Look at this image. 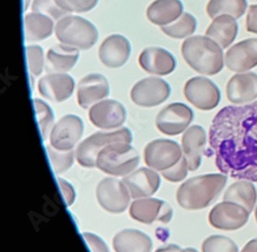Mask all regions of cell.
I'll return each instance as SVG.
<instances>
[{
    "label": "cell",
    "mask_w": 257,
    "mask_h": 252,
    "mask_svg": "<svg viewBox=\"0 0 257 252\" xmlns=\"http://www.w3.org/2000/svg\"><path fill=\"white\" fill-rule=\"evenodd\" d=\"M32 12L44 14L53 20H61L68 16V13L62 10L56 3V0H34L32 4Z\"/></svg>",
    "instance_id": "cell-35"
},
{
    "label": "cell",
    "mask_w": 257,
    "mask_h": 252,
    "mask_svg": "<svg viewBox=\"0 0 257 252\" xmlns=\"http://www.w3.org/2000/svg\"><path fill=\"white\" fill-rule=\"evenodd\" d=\"M29 4H30V0H25V6H24V10L26 11L27 10V8H28V6H29Z\"/></svg>",
    "instance_id": "cell-44"
},
{
    "label": "cell",
    "mask_w": 257,
    "mask_h": 252,
    "mask_svg": "<svg viewBox=\"0 0 257 252\" xmlns=\"http://www.w3.org/2000/svg\"><path fill=\"white\" fill-rule=\"evenodd\" d=\"M209 144L222 174L257 182V101L218 111L210 127Z\"/></svg>",
    "instance_id": "cell-1"
},
{
    "label": "cell",
    "mask_w": 257,
    "mask_h": 252,
    "mask_svg": "<svg viewBox=\"0 0 257 252\" xmlns=\"http://www.w3.org/2000/svg\"><path fill=\"white\" fill-rule=\"evenodd\" d=\"M89 117L95 127L102 130H111L120 127L125 121L126 111L118 101L102 100L91 107Z\"/></svg>",
    "instance_id": "cell-15"
},
{
    "label": "cell",
    "mask_w": 257,
    "mask_h": 252,
    "mask_svg": "<svg viewBox=\"0 0 257 252\" xmlns=\"http://www.w3.org/2000/svg\"><path fill=\"white\" fill-rule=\"evenodd\" d=\"M172 208L163 200L156 198L136 199L130 207V215L133 219L151 224L155 221L169 222L172 218Z\"/></svg>",
    "instance_id": "cell-14"
},
{
    "label": "cell",
    "mask_w": 257,
    "mask_h": 252,
    "mask_svg": "<svg viewBox=\"0 0 257 252\" xmlns=\"http://www.w3.org/2000/svg\"><path fill=\"white\" fill-rule=\"evenodd\" d=\"M226 67L233 72H246L257 66V38H248L232 46L225 54Z\"/></svg>",
    "instance_id": "cell-16"
},
{
    "label": "cell",
    "mask_w": 257,
    "mask_h": 252,
    "mask_svg": "<svg viewBox=\"0 0 257 252\" xmlns=\"http://www.w3.org/2000/svg\"><path fill=\"white\" fill-rule=\"evenodd\" d=\"M246 28L248 32L257 34V5H253L249 9L246 19Z\"/></svg>",
    "instance_id": "cell-41"
},
{
    "label": "cell",
    "mask_w": 257,
    "mask_h": 252,
    "mask_svg": "<svg viewBox=\"0 0 257 252\" xmlns=\"http://www.w3.org/2000/svg\"><path fill=\"white\" fill-rule=\"evenodd\" d=\"M133 135L127 128H121L114 132H98L85 138L78 144L75 156L78 164L84 168L96 167L97 157L100 152L112 143H131Z\"/></svg>",
    "instance_id": "cell-6"
},
{
    "label": "cell",
    "mask_w": 257,
    "mask_h": 252,
    "mask_svg": "<svg viewBox=\"0 0 257 252\" xmlns=\"http://www.w3.org/2000/svg\"><path fill=\"white\" fill-rule=\"evenodd\" d=\"M139 155L130 143H112L103 149L97 157L96 167L112 176H126L139 165Z\"/></svg>",
    "instance_id": "cell-5"
},
{
    "label": "cell",
    "mask_w": 257,
    "mask_h": 252,
    "mask_svg": "<svg viewBox=\"0 0 257 252\" xmlns=\"http://www.w3.org/2000/svg\"><path fill=\"white\" fill-rule=\"evenodd\" d=\"M202 252H239V248L230 238L214 235L203 242Z\"/></svg>",
    "instance_id": "cell-34"
},
{
    "label": "cell",
    "mask_w": 257,
    "mask_h": 252,
    "mask_svg": "<svg viewBox=\"0 0 257 252\" xmlns=\"http://www.w3.org/2000/svg\"><path fill=\"white\" fill-rule=\"evenodd\" d=\"M83 133V121L74 114H67L59 119L50 133V142L59 151H72Z\"/></svg>",
    "instance_id": "cell-13"
},
{
    "label": "cell",
    "mask_w": 257,
    "mask_h": 252,
    "mask_svg": "<svg viewBox=\"0 0 257 252\" xmlns=\"http://www.w3.org/2000/svg\"><path fill=\"white\" fill-rule=\"evenodd\" d=\"M74 86V79L68 74L49 73L39 79L38 91L44 98L61 103L71 97Z\"/></svg>",
    "instance_id": "cell-20"
},
{
    "label": "cell",
    "mask_w": 257,
    "mask_h": 252,
    "mask_svg": "<svg viewBox=\"0 0 257 252\" xmlns=\"http://www.w3.org/2000/svg\"><path fill=\"white\" fill-rule=\"evenodd\" d=\"M122 182L133 199L148 198L155 195L161 185V177L154 169L140 168L124 176Z\"/></svg>",
    "instance_id": "cell-19"
},
{
    "label": "cell",
    "mask_w": 257,
    "mask_h": 252,
    "mask_svg": "<svg viewBox=\"0 0 257 252\" xmlns=\"http://www.w3.org/2000/svg\"><path fill=\"white\" fill-rule=\"evenodd\" d=\"M206 140V132L201 125H191L184 132L181 139V149L189 171H196L201 166Z\"/></svg>",
    "instance_id": "cell-22"
},
{
    "label": "cell",
    "mask_w": 257,
    "mask_h": 252,
    "mask_svg": "<svg viewBox=\"0 0 257 252\" xmlns=\"http://www.w3.org/2000/svg\"><path fill=\"white\" fill-rule=\"evenodd\" d=\"M99 0H56L57 5L67 13H87L92 11Z\"/></svg>",
    "instance_id": "cell-37"
},
{
    "label": "cell",
    "mask_w": 257,
    "mask_h": 252,
    "mask_svg": "<svg viewBox=\"0 0 257 252\" xmlns=\"http://www.w3.org/2000/svg\"><path fill=\"white\" fill-rule=\"evenodd\" d=\"M171 95L169 83L159 77H146L136 82L131 90V99L139 106L154 107L167 101Z\"/></svg>",
    "instance_id": "cell-11"
},
{
    "label": "cell",
    "mask_w": 257,
    "mask_h": 252,
    "mask_svg": "<svg viewBox=\"0 0 257 252\" xmlns=\"http://www.w3.org/2000/svg\"><path fill=\"white\" fill-rule=\"evenodd\" d=\"M83 239L88 243L92 252H109L108 246L98 235L92 233H83Z\"/></svg>",
    "instance_id": "cell-39"
},
{
    "label": "cell",
    "mask_w": 257,
    "mask_h": 252,
    "mask_svg": "<svg viewBox=\"0 0 257 252\" xmlns=\"http://www.w3.org/2000/svg\"><path fill=\"white\" fill-rule=\"evenodd\" d=\"M96 197L100 206L110 213L124 212L130 204L131 195L122 180L107 177L97 186Z\"/></svg>",
    "instance_id": "cell-9"
},
{
    "label": "cell",
    "mask_w": 257,
    "mask_h": 252,
    "mask_svg": "<svg viewBox=\"0 0 257 252\" xmlns=\"http://www.w3.org/2000/svg\"><path fill=\"white\" fill-rule=\"evenodd\" d=\"M238 31L239 27L235 19L228 15H221L213 19L206 31V36L215 41L222 49H226L237 38Z\"/></svg>",
    "instance_id": "cell-27"
},
{
    "label": "cell",
    "mask_w": 257,
    "mask_h": 252,
    "mask_svg": "<svg viewBox=\"0 0 257 252\" xmlns=\"http://www.w3.org/2000/svg\"><path fill=\"white\" fill-rule=\"evenodd\" d=\"M55 34L61 44L78 50H89L97 43L99 33L90 21L68 15L58 21Z\"/></svg>",
    "instance_id": "cell-4"
},
{
    "label": "cell",
    "mask_w": 257,
    "mask_h": 252,
    "mask_svg": "<svg viewBox=\"0 0 257 252\" xmlns=\"http://www.w3.org/2000/svg\"><path fill=\"white\" fill-rule=\"evenodd\" d=\"M79 58L78 49L66 46L56 45L52 47L46 60V70L50 73H64L70 71Z\"/></svg>",
    "instance_id": "cell-24"
},
{
    "label": "cell",
    "mask_w": 257,
    "mask_h": 252,
    "mask_svg": "<svg viewBox=\"0 0 257 252\" xmlns=\"http://www.w3.org/2000/svg\"><path fill=\"white\" fill-rule=\"evenodd\" d=\"M57 181L60 186V190L63 194V198L65 200L66 205L71 206L75 201V191L73 186L68 181H66L63 178H58Z\"/></svg>",
    "instance_id": "cell-40"
},
{
    "label": "cell",
    "mask_w": 257,
    "mask_h": 252,
    "mask_svg": "<svg viewBox=\"0 0 257 252\" xmlns=\"http://www.w3.org/2000/svg\"><path fill=\"white\" fill-rule=\"evenodd\" d=\"M197 20L189 13H183L176 21L161 27L162 31L169 37L182 39L194 34L197 30Z\"/></svg>",
    "instance_id": "cell-31"
},
{
    "label": "cell",
    "mask_w": 257,
    "mask_h": 252,
    "mask_svg": "<svg viewBox=\"0 0 257 252\" xmlns=\"http://www.w3.org/2000/svg\"><path fill=\"white\" fill-rule=\"evenodd\" d=\"M112 246L115 252H152L153 241L141 230L127 228L114 236Z\"/></svg>",
    "instance_id": "cell-25"
},
{
    "label": "cell",
    "mask_w": 257,
    "mask_h": 252,
    "mask_svg": "<svg viewBox=\"0 0 257 252\" xmlns=\"http://www.w3.org/2000/svg\"><path fill=\"white\" fill-rule=\"evenodd\" d=\"M181 53L187 64L201 74H218L224 65L222 48L208 36L196 35L185 39Z\"/></svg>",
    "instance_id": "cell-3"
},
{
    "label": "cell",
    "mask_w": 257,
    "mask_h": 252,
    "mask_svg": "<svg viewBox=\"0 0 257 252\" xmlns=\"http://www.w3.org/2000/svg\"><path fill=\"white\" fill-rule=\"evenodd\" d=\"M189 171L187 161L184 157L181 158V160L173 167H171L170 169H167L162 172L163 177L171 182H179L182 181Z\"/></svg>",
    "instance_id": "cell-38"
},
{
    "label": "cell",
    "mask_w": 257,
    "mask_h": 252,
    "mask_svg": "<svg viewBox=\"0 0 257 252\" xmlns=\"http://www.w3.org/2000/svg\"><path fill=\"white\" fill-rule=\"evenodd\" d=\"M180 145L169 139H157L149 142L144 150L145 164L157 171H165L175 166L182 158Z\"/></svg>",
    "instance_id": "cell-7"
},
{
    "label": "cell",
    "mask_w": 257,
    "mask_h": 252,
    "mask_svg": "<svg viewBox=\"0 0 257 252\" xmlns=\"http://www.w3.org/2000/svg\"><path fill=\"white\" fill-rule=\"evenodd\" d=\"M48 156L50 163L52 165L53 171L56 174H62L70 169V167L74 162V152L73 151H59L53 148L52 145L47 146Z\"/></svg>",
    "instance_id": "cell-33"
},
{
    "label": "cell",
    "mask_w": 257,
    "mask_h": 252,
    "mask_svg": "<svg viewBox=\"0 0 257 252\" xmlns=\"http://www.w3.org/2000/svg\"><path fill=\"white\" fill-rule=\"evenodd\" d=\"M109 95V83L99 73H91L80 79L77 87V103L83 109L102 101Z\"/></svg>",
    "instance_id": "cell-18"
},
{
    "label": "cell",
    "mask_w": 257,
    "mask_h": 252,
    "mask_svg": "<svg viewBox=\"0 0 257 252\" xmlns=\"http://www.w3.org/2000/svg\"><path fill=\"white\" fill-rule=\"evenodd\" d=\"M194 119V111L183 103H172L163 108L156 119L158 130L169 136L185 132Z\"/></svg>",
    "instance_id": "cell-10"
},
{
    "label": "cell",
    "mask_w": 257,
    "mask_h": 252,
    "mask_svg": "<svg viewBox=\"0 0 257 252\" xmlns=\"http://www.w3.org/2000/svg\"><path fill=\"white\" fill-rule=\"evenodd\" d=\"M33 104L42 140L45 141L48 136H50V133L54 127V113L49 105L40 99H34Z\"/></svg>",
    "instance_id": "cell-32"
},
{
    "label": "cell",
    "mask_w": 257,
    "mask_h": 252,
    "mask_svg": "<svg viewBox=\"0 0 257 252\" xmlns=\"http://www.w3.org/2000/svg\"><path fill=\"white\" fill-rule=\"evenodd\" d=\"M183 5L180 0H155L149 5L146 17L158 26H166L175 21L183 14Z\"/></svg>",
    "instance_id": "cell-26"
},
{
    "label": "cell",
    "mask_w": 257,
    "mask_h": 252,
    "mask_svg": "<svg viewBox=\"0 0 257 252\" xmlns=\"http://www.w3.org/2000/svg\"><path fill=\"white\" fill-rule=\"evenodd\" d=\"M24 28L27 41H40L53 34L54 21L44 14L32 12L24 18Z\"/></svg>",
    "instance_id": "cell-28"
},
{
    "label": "cell",
    "mask_w": 257,
    "mask_h": 252,
    "mask_svg": "<svg viewBox=\"0 0 257 252\" xmlns=\"http://www.w3.org/2000/svg\"><path fill=\"white\" fill-rule=\"evenodd\" d=\"M131 55V45L124 36L112 34L106 37L99 48V59L108 68H119Z\"/></svg>",
    "instance_id": "cell-17"
},
{
    "label": "cell",
    "mask_w": 257,
    "mask_h": 252,
    "mask_svg": "<svg viewBox=\"0 0 257 252\" xmlns=\"http://www.w3.org/2000/svg\"><path fill=\"white\" fill-rule=\"evenodd\" d=\"M139 65L147 73L156 75H168L176 67L173 55L162 48H147L139 55Z\"/></svg>",
    "instance_id": "cell-21"
},
{
    "label": "cell",
    "mask_w": 257,
    "mask_h": 252,
    "mask_svg": "<svg viewBox=\"0 0 257 252\" xmlns=\"http://www.w3.org/2000/svg\"><path fill=\"white\" fill-rule=\"evenodd\" d=\"M241 252H257V238L250 240L242 249Z\"/></svg>",
    "instance_id": "cell-43"
},
{
    "label": "cell",
    "mask_w": 257,
    "mask_h": 252,
    "mask_svg": "<svg viewBox=\"0 0 257 252\" xmlns=\"http://www.w3.org/2000/svg\"><path fill=\"white\" fill-rule=\"evenodd\" d=\"M156 252H198L195 248H186L182 249L181 247L175 245V244H169L164 247H160L157 249Z\"/></svg>",
    "instance_id": "cell-42"
},
{
    "label": "cell",
    "mask_w": 257,
    "mask_h": 252,
    "mask_svg": "<svg viewBox=\"0 0 257 252\" xmlns=\"http://www.w3.org/2000/svg\"><path fill=\"white\" fill-rule=\"evenodd\" d=\"M186 100L201 110H212L218 106L221 99L218 87L212 80L196 76L188 79L183 89Z\"/></svg>",
    "instance_id": "cell-8"
},
{
    "label": "cell",
    "mask_w": 257,
    "mask_h": 252,
    "mask_svg": "<svg viewBox=\"0 0 257 252\" xmlns=\"http://www.w3.org/2000/svg\"><path fill=\"white\" fill-rule=\"evenodd\" d=\"M224 201L237 203L245 207L251 213L257 202V192L252 181L240 179L232 183L224 193Z\"/></svg>",
    "instance_id": "cell-29"
},
{
    "label": "cell",
    "mask_w": 257,
    "mask_h": 252,
    "mask_svg": "<svg viewBox=\"0 0 257 252\" xmlns=\"http://www.w3.org/2000/svg\"><path fill=\"white\" fill-rule=\"evenodd\" d=\"M255 218H256V222H257V206L255 208Z\"/></svg>",
    "instance_id": "cell-45"
},
{
    "label": "cell",
    "mask_w": 257,
    "mask_h": 252,
    "mask_svg": "<svg viewBox=\"0 0 257 252\" xmlns=\"http://www.w3.org/2000/svg\"><path fill=\"white\" fill-rule=\"evenodd\" d=\"M249 216L250 212L245 207L224 201L212 208L209 213V222L217 229L235 230L247 223Z\"/></svg>",
    "instance_id": "cell-12"
},
{
    "label": "cell",
    "mask_w": 257,
    "mask_h": 252,
    "mask_svg": "<svg viewBox=\"0 0 257 252\" xmlns=\"http://www.w3.org/2000/svg\"><path fill=\"white\" fill-rule=\"evenodd\" d=\"M227 182L225 174H206L186 180L177 191L178 204L186 210H200L215 201Z\"/></svg>",
    "instance_id": "cell-2"
},
{
    "label": "cell",
    "mask_w": 257,
    "mask_h": 252,
    "mask_svg": "<svg viewBox=\"0 0 257 252\" xmlns=\"http://www.w3.org/2000/svg\"><path fill=\"white\" fill-rule=\"evenodd\" d=\"M247 10V0H210L207 14L211 19L221 15H228L235 20L243 17Z\"/></svg>",
    "instance_id": "cell-30"
},
{
    "label": "cell",
    "mask_w": 257,
    "mask_h": 252,
    "mask_svg": "<svg viewBox=\"0 0 257 252\" xmlns=\"http://www.w3.org/2000/svg\"><path fill=\"white\" fill-rule=\"evenodd\" d=\"M26 54L29 71L35 76L40 75L45 67L44 51H42V48L39 46H29L26 48Z\"/></svg>",
    "instance_id": "cell-36"
},
{
    "label": "cell",
    "mask_w": 257,
    "mask_h": 252,
    "mask_svg": "<svg viewBox=\"0 0 257 252\" xmlns=\"http://www.w3.org/2000/svg\"><path fill=\"white\" fill-rule=\"evenodd\" d=\"M227 99L234 104L250 103L257 98V74L242 72L233 75L226 86Z\"/></svg>",
    "instance_id": "cell-23"
}]
</instances>
